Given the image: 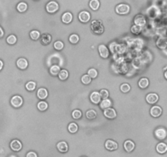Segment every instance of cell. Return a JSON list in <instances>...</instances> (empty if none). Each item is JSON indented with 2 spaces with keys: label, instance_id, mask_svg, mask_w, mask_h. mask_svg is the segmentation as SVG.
I'll return each instance as SVG.
<instances>
[{
  "label": "cell",
  "instance_id": "24",
  "mask_svg": "<svg viewBox=\"0 0 167 157\" xmlns=\"http://www.w3.org/2000/svg\"><path fill=\"white\" fill-rule=\"evenodd\" d=\"M89 5L93 11H96L99 7V0H91Z\"/></svg>",
  "mask_w": 167,
  "mask_h": 157
},
{
  "label": "cell",
  "instance_id": "29",
  "mask_svg": "<svg viewBox=\"0 0 167 157\" xmlns=\"http://www.w3.org/2000/svg\"><path fill=\"white\" fill-rule=\"evenodd\" d=\"M156 45L159 49H166L167 46V41L165 39H158V41L156 42Z\"/></svg>",
  "mask_w": 167,
  "mask_h": 157
},
{
  "label": "cell",
  "instance_id": "20",
  "mask_svg": "<svg viewBox=\"0 0 167 157\" xmlns=\"http://www.w3.org/2000/svg\"><path fill=\"white\" fill-rule=\"evenodd\" d=\"M156 150L159 154H165L167 151V145L164 142H160L156 145Z\"/></svg>",
  "mask_w": 167,
  "mask_h": 157
},
{
  "label": "cell",
  "instance_id": "34",
  "mask_svg": "<svg viewBox=\"0 0 167 157\" xmlns=\"http://www.w3.org/2000/svg\"><path fill=\"white\" fill-rule=\"evenodd\" d=\"M131 32L135 35H139L141 31H142V27L139 26V25H134L132 27H131Z\"/></svg>",
  "mask_w": 167,
  "mask_h": 157
},
{
  "label": "cell",
  "instance_id": "16",
  "mask_svg": "<svg viewBox=\"0 0 167 157\" xmlns=\"http://www.w3.org/2000/svg\"><path fill=\"white\" fill-rule=\"evenodd\" d=\"M90 99H91V102L94 103V104H98V103L100 102L101 97L99 96V92H91V94L90 96Z\"/></svg>",
  "mask_w": 167,
  "mask_h": 157
},
{
  "label": "cell",
  "instance_id": "14",
  "mask_svg": "<svg viewBox=\"0 0 167 157\" xmlns=\"http://www.w3.org/2000/svg\"><path fill=\"white\" fill-rule=\"evenodd\" d=\"M56 147H57V150L60 151V152H61V153H65L68 150V144L65 142H64V141L58 142Z\"/></svg>",
  "mask_w": 167,
  "mask_h": 157
},
{
  "label": "cell",
  "instance_id": "15",
  "mask_svg": "<svg viewBox=\"0 0 167 157\" xmlns=\"http://www.w3.org/2000/svg\"><path fill=\"white\" fill-rule=\"evenodd\" d=\"M135 144L131 140H126L124 142V148L127 152H131L135 149Z\"/></svg>",
  "mask_w": 167,
  "mask_h": 157
},
{
  "label": "cell",
  "instance_id": "30",
  "mask_svg": "<svg viewBox=\"0 0 167 157\" xmlns=\"http://www.w3.org/2000/svg\"><path fill=\"white\" fill-rule=\"evenodd\" d=\"M58 75H59V78L60 80H65L68 77V72L66 70H61L59 72Z\"/></svg>",
  "mask_w": 167,
  "mask_h": 157
},
{
  "label": "cell",
  "instance_id": "1",
  "mask_svg": "<svg viewBox=\"0 0 167 157\" xmlns=\"http://www.w3.org/2000/svg\"><path fill=\"white\" fill-rule=\"evenodd\" d=\"M91 28L94 33H96V34H102L104 32V26H103V24L102 22L99 21V20H94L93 21H91Z\"/></svg>",
  "mask_w": 167,
  "mask_h": 157
},
{
  "label": "cell",
  "instance_id": "37",
  "mask_svg": "<svg viewBox=\"0 0 167 157\" xmlns=\"http://www.w3.org/2000/svg\"><path fill=\"white\" fill-rule=\"evenodd\" d=\"M16 37L14 35H9V36L7 38V43H9V44H11V45H13V44H15L16 43Z\"/></svg>",
  "mask_w": 167,
  "mask_h": 157
},
{
  "label": "cell",
  "instance_id": "8",
  "mask_svg": "<svg viewBox=\"0 0 167 157\" xmlns=\"http://www.w3.org/2000/svg\"><path fill=\"white\" fill-rule=\"evenodd\" d=\"M134 22H135V25L143 27L146 25V19L144 17V16H143L141 14H139V15L135 16V17L134 18Z\"/></svg>",
  "mask_w": 167,
  "mask_h": 157
},
{
  "label": "cell",
  "instance_id": "11",
  "mask_svg": "<svg viewBox=\"0 0 167 157\" xmlns=\"http://www.w3.org/2000/svg\"><path fill=\"white\" fill-rule=\"evenodd\" d=\"M105 147L108 151H116L118 149V143L113 140H107L105 142Z\"/></svg>",
  "mask_w": 167,
  "mask_h": 157
},
{
  "label": "cell",
  "instance_id": "33",
  "mask_svg": "<svg viewBox=\"0 0 167 157\" xmlns=\"http://www.w3.org/2000/svg\"><path fill=\"white\" fill-rule=\"evenodd\" d=\"M30 36L33 40H37L40 37V33L37 30H32L30 33Z\"/></svg>",
  "mask_w": 167,
  "mask_h": 157
},
{
  "label": "cell",
  "instance_id": "17",
  "mask_svg": "<svg viewBox=\"0 0 167 157\" xmlns=\"http://www.w3.org/2000/svg\"><path fill=\"white\" fill-rule=\"evenodd\" d=\"M37 96L39 99L41 100H44L46 99L47 96H48V92H47V90L44 88H39L37 92Z\"/></svg>",
  "mask_w": 167,
  "mask_h": 157
},
{
  "label": "cell",
  "instance_id": "7",
  "mask_svg": "<svg viewBox=\"0 0 167 157\" xmlns=\"http://www.w3.org/2000/svg\"><path fill=\"white\" fill-rule=\"evenodd\" d=\"M78 19H79V21H80L81 22L87 23V22H88L90 21V19H91V14L88 12H87V11H82V12H81L79 13Z\"/></svg>",
  "mask_w": 167,
  "mask_h": 157
},
{
  "label": "cell",
  "instance_id": "3",
  "mask_svg": "<svg viewBox=\"0 0 167 157\" xmlns=\"http://www.w3.org/2000/svg\"><path fill=\"white\" fill-rule=\"evenodd\" d=\"M46 9H47V12L49 13H55L59 10V4L56 1H51L47 4Z\"/></svg>",
  "mask_w": 167,
  "mask_h": 157
},
{
  "label": "cell",
  "instance_id": "38",
  "mask_svg": "<svg viewBox=\"0 0 167 157\" xmlns=\"http://www.w3.org/2000/svg\"><path fill=\"white\" fill-rule=\"evenodd\" d=\"M88 75L91 77V78H95L97 77V75H98V72H97V71L95 70V69H90L89 71H88Z\"/></svg>",
  "mask_w": 167,
  "mask_h": 157
},
{
  "label": "cell",
  "instance_id": "18",
  "mask_svg": "<svg viewBox=\"0 0 167 157\" xmlns=\"http://www.w3.org/2000/svg\"><path fill=\"white\" fill-rule=\"evenodd\" d=\"M62 21L65 24H69L73 21V15L70 12H65L62 16Z\"/></svg>",
  "mask_w": 167,
  "mask_h": 157
},
{
  "label": "cell",
  "instance_id": "44",
  "mask_svg": "<svg viewBox=\"0 0 167 157\" xmlns=\"http://www.w3.org/2000/svg\"><path fill=\"white\" fill-rule=\"evenodd\" d=\"M3 35H4V32H3V30L1 28V26H0V38H2V37L3 36Z\"/></svg>",
  "mask_w": 167,
  "mask_h": 157
},
{
  "label": "cell",
  "instance_id": "47",
  "mask_svg": "<svg viewBox=\"0 0 167 157\" xmlns=\"http://www.w3.org/2000/svg\"><path fill=\"white\" fill-rule=\"evenodd\" d=\"M9 157H16V156H9Z\"/></svg>",
  "mask_w": 167,
  "mask_h": 157
},
{
  "label": "cell",
  "instance_id": "2",
  "mask_svg": "<svg viewBox=\"0 0 167 157\" xmlns=\"http://www.w3.org/2000/svg\"><path fill=\"white\" fill-rule=\"evenodd\" d=\"M130 9V8L129 5L121 3V4H118V6L116 7V12L119 15H126V14L129 13Z\"/></svg>",
  "mask_w": 167,
  "mask_h": 157
},
{
  "label": "cell",
  "instance_id": "25",
  "mask_svg": "<svg viewBox=\"0 0 167 157\" xmlns=\"http://www.w3.org/2000/svg\"><path fill=\"white\" fill-rule=\"evenodd\" d=\"M16 8H17V10H18V12H25V11L27 10V8H28V5H27V3H25V2H20V3H18Z\"/></svg>",
  "mask_w": 167,
  "mask_h": 157
},
{
  "label": "cell",
  "instance_id": "43",
  "mask_svg": "<svg viewBox=\"0 0 167 157\" xmlns=\"http://www.w3.org/2000/svg\"><path fill=\"white\" fill-rule=\"evenodd\" d=\"M26 157H37V155L34 151H30V152L27 153Z\"/></svg>",
  "mask_w": 167,
  "mask_h": 157
},
{
  "label": "cell",
  "instance_id": "9",
  "mask_svg": "<svg viewBox=\"0 0 167 157\" xmlns=\"http://www.w3.org/2000/svg\"><path fill=\"white\" fill-rule=\"evenodd\" d=\"M99 53L102 58H108L109 57V51L104 44H100L99 46Z\"/></svg>",
  "mask_w": 167,
  "mask_h": 157
},
{
  "label": "cell",
  "instance_id": "5",
  "mask_svg": "<svg viewBox=\"0 0 167 157\" xmlns=\"http://www.w3.org/2000/svg\"><path fill=\"white\" fill-rule=\"evenodd\" d=\"M104 115H105V116L106 118L110 119V120H112V119H114V118L117 117V112H116V110L113 108L108 107V108L105 109V110H104Z\"/></svg>",
  "mask_w": 167,
  "mask_h": 157
},
{
  "label": "cell",
  "instance_id": "41",
  "mask_svg": "<svg viewBox=\"0 0 167 157\" xmlns=\"http://www.w3.org/2000/svg\"><path fill=\"white\" fill-rule=\"evenodd\" d=\"M120 88H121V91L122 92L126 93V92H128L130 90V86L128 84H122L121 85Z\"/></svg>",
  "mask_w": 167,
  "mask_h": 157
},
{
  "label": "cell",
  "instance_id": "46",
  "mask_svg": "<svg viewBox=\"0 0 167 157\" xmlns=\"http://www.w3.org/2000/svg\"><path fill=\"white\" fill-rule=\"evenodd\" d=\"M165 78L167 79V71H166V72H165Z\"/></svg>",
  "mask_w": 167,
  "mask_h": 157
},
{
  "label": "cell",
  "instance_id": "6",
  "mask_svg": "<svg viewBox=\"0 0 167 157\" xmlns=\"http://www.w3.org/2000/svg\"><path fill=\"white\" fill-rule=\"evenodd\" d=\"M155 136L157 139H160V140H163L166 138L167 136V132L166 130L163 128H159L157 129H156L155 131Z\"/></svg>",
  "mask_w": 167,
  "mask_h": 157
},
{
  "label": "cell",
  "instance_id": "22",
  "mask_svg": "<svg viewBox=\"0 0 167 157\" xmlns=\"http://www.w3.org/2000/svg\"><path fill=\"white\" fill-rule=\"evenodd\" d=\"M149 78H140V80L139 81V87L140 88L144 89V88H148V87H149Z\"/></svg>",
  "mask_w": 167,
  "mask_h": 157
},
{
  "label": "cell",
  "instance_id": "45",
  "mask_svg": "<svg viewBox=\"0 0 167 157\" xmlns=\"http://www.w3.org/2000/svg\"><path fill=\"white\" fill-rule=\"evenodd\" d=\"M3 62L2 61L0 60V71L3 69Z\"/></svg>",
  "mask_w": 167,
  "mask_h": 157
},
{
  "label": "cell",
  "instance_id": "28",
  "mask_svg": "<svg viewBox=\"0 0 167 157\" xmlns=\"http://www.w3.org/2000/svg\"><path fill=\"white\" fill-rule=\"evenodd\" d=\"M86 115H87V119L89 120H93L95 118H96V115H97V113L95 110H87V113H86Z\"/></svg>",
  "mask_w": 167,
  "mask_h": 157
},
{
  "label": "cell",
  "instance_id": "40",
  "mask_svg": "<svg viewBox=\"0 0 167 157\" xmlns=\"http://www.w3.org/2000/svg\"><path fill=\"white\" fill-rule=\"evenodd\" d=\"M99 96L103 99H106L109 96V92H108V91L106 90V89H101L100 92H99Z\"/></svg>",
  "mask_w": 167,
  "mask_h": 157
},
{
  "label": "cell",
  "instance_id": "19",
  "mask_svg": "<svg viewBox=\"0 0 167 157\" xmlns=\"http://www.w3.org/2000/svg\"><path fill=\"white\" fill-rule=\"evenodd\" d=\"M16 66L20 70H25L28 67V61L25 58H20L16 61Z\"/></svg>",
  "mask_w": 167,
  "mask_h": 157
},
{
  "label": "cell",
  "instance_id": "32",
  "mask_svg": "<svg viewBox=\"0 0 167 157\" xmlns=\"http://www.w3.org/2000/svg\"><path fill=\"white\" fill-rule=\"evenodd\" d=\"M25 88L28 91H34L36 88V83L34 81H30L26 84Z\"/></svg>",
  "mask_w": 167,
  "mask_h": 157
},
{
  "label": "cell",
  "instance_id": "4",
  "mask_svg": "<svg viewBox=\"0 0 167 157\" xmlns=\"http://www.w3.org/2000/svg\"><path fill=\"white\" fill-rule=\"evenodd\" d=\"M11 104H12V106L13 107L19 108L23 104V99H22V97H20V96H18V95L14 96L11 99Z\"/></svg>",
  "mask_w": 167,
  "mask_h": 157
},
{
  "label": "cell",
  "instance_id": "35",
  "mask_svg": "<svg viewBox=\"0 0 167 157\" xmlns=\"http://www.w3.org/2000/svg\"><path fill=\"white\" fill-rule=\"evenodd\" d=\"M81 80H82V83L83 84H91V78L88 75H84L82 78H81Z\"/></svg>",
  "mask_w": 167,
  "mask_h": 157
},
{
  "label": "cell",
  "instance_id": "10",
  "mask_svg": "<svg viewBox=\"0 0 167 157\" xmlns=\"http://www.w3.org/2000/svg\"><path fill=\"white\" fill-rule=\"evenodd\" d=\"M150 114L153 117L157 118V117L161 116L162 114V109L158 106H153L150 110Z\"/></svg>",
  "mask_w": 167,
  "mask_h": 157
},
{
  "label": "cell",
  "instance_id": "39",
  "mask_svg": "<svg viewBox=\"0 0 167 157\" xmlns=\"http://www.w3.org/2000/svg\"><path fill=\"white\" fill-rule=\"evenodd\" d=\"M72 116L75 120H78L82 117V112L80 110H74L72 113Z\"/></svg>",
  "mask_w": 167,
  "mask_h": 157
},
{
  "label": "cell",
  "instance_id": "27",
  "mask_svg": "<svg viewBox=\"0 0 167 157\" xmlns=\"http://www.w3.org/2000/svg\"><path fill=\"white\" fill-rule=\"evenodd\" d=\"M60 71V68L59 66L54 65V66H52V67L50 68V73H51V75H52L54 76L57 75Z\"/></svg>",
  "mask_w": 167,
  "mask_h": 157
},
{
  "label": "cell",
  "instance_id": "26",
  "mask_svg": "<svg viewBox=\"0 0 167 157\" xmlns=\"http://www.w3.org/2000/svg\"><path fill=\"white\" fill-rule=\"evenodd\" d=\"M68 132L71 133H75L78 132V124H75V123H70L69 124H68Z\"/></svg>",
  "mask_w": 167,
  "mask_h": 157
},
{
  "label": "cell",
  "instance_id": "13",
  "mask_svg": "<svg viewBox=\"0 0 167 157\" xmlns=\"http://www.w3.org/2000/svg\"><path fill=\"white\" fill-rule=\"evenodd\" d=\"M10 146H11V148H12V151H20L21 148H22V144H21V142L19 140L15 139V140H13V141L11 142Z\"/></svg>",
  "mask_w": 167,
  "mask_h": 157
},
{
  "label": "cell",
  "instance_id": "12",
  "mask_svg": "<svg viewBox=\"0 0 167 157\" xmlns=\"http://www.w3.org/2000/svg\"><path fill=\"white\" fill-rule=\"evenodd\" d=\"M158 99H159V97L156 93H149L146 97L147 102L149 104H152V105L157 102Z\"/></svg>",
  "mask_w": 167,
  "mask_h": 157
},
{
  "label": "cell",
  "instance_id": "21",
  "mask_svg": "<svg viewBox=\"0 0 167 157\" xmlns=\"http://www.w3.org/2000/svg\"><path fill=\"white\" fill-rule=\"evenodd\" d=\"M41 40H42V43L44 45H48L51 42L52 40V38H51V35H49V34H43L42 37H41Z\"/></svg>",
  "mask_w": 167,
  "mask_h": 157
},
{
  "label": "cell",
  "instance_id": "23",
  "mask_svg": "<svg viewBox=\"0 0 167 157\" xmlns=\"http://www.w3.org/2000/svg\"><path fill=\"white\" fill-rule=\"evenodd\" d=\"M112 106V102L111 100L106 98V99H103V101L100 102V108L101 109H107L108 107H110Z\"/></svg>",
  "mask_w": 167,
  "mask_h": 157
},
{
  "label": "cell",
  "instance_id": "42",
  "mask_svg": "<svg viewBox=\"0 0 167 157\" xmlns=\"http://www.w3.org/2000/svg\"><path fill=\"white\" fill-rule=\"evenodd\" d=\"M54 48L57 50V51H60L64 48V43L61 41H56L54 43Z\"/></svg>",
  "mask_w": 167,
  "mask_h": 157
},
{
  "label": "cell",
  "instance_id": "31",
  "mask_svg": "<svg viewBox=\"0 0 167 157\" xmlns=\"http://www.w3.org/2000/svg\"><path fill=\"white\" fill-rule=\"evenodd\" d=\"M48 107V105H47V103L46 102H43V101H41V102H39L37 103V109L40 110V111H44V110H46L47 109Z\"/></svg>",
  "mask_w": 167,
  "mask_h": 157
},
{
  "label": "cell",
  "instance_id": "36",
  "mask_svg": "<svg viewBox=\"0 0 167 157\" xmlns=\"http://www.w3.org/2000/svg\"><path fill=\"white\" fill-rule=\"evenodd\" d=\"M68 40H69V42L71 43L75 44V43H78V41H79V36L78 35H76V34H73V35H71L69 36Z\"/></svg>",
  "mask_w": 167,
  "mask_h": 157
}]
</instances>
